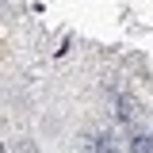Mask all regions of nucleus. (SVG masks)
Segmentation results:
<instances>
[{
	"instance_id": "obj_1",
	"label": "nucleus",
	"mask_w": 153,
	"mask_h": 153,
	"mask_svg": "<svg viewBox=\"0 0 153 153\" xmlns=\"http://www.w3.org/2000/svg\"><path fill=\"white\" fill-rule=\"evenodd\" d=\"M134 153H149V142L146 138H134Z\"/></svg>"
}]
</instances>
